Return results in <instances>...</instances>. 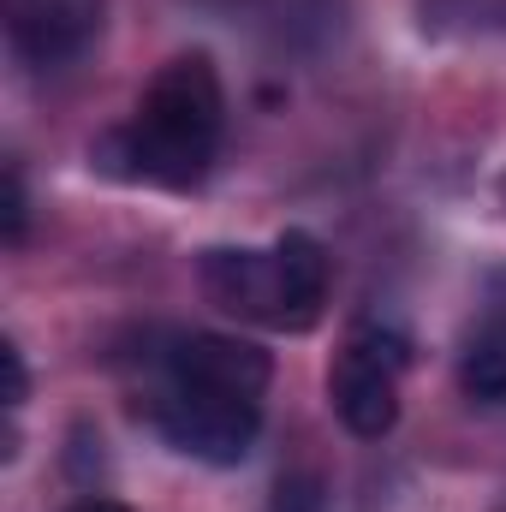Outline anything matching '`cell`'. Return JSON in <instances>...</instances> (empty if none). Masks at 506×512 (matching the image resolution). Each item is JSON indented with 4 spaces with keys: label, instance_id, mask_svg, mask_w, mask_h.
<instances>
[{
    "label": "cell",
    "instance_id": "obj_1",
    "mask_svg": "<svg viewBox=\"0 0 506 512\" xmlns=\"http://www.w3.org/2000/svg\"><path fill=\"white\" fill-rule=\"evenodd\" d=\"M227 126V90L209 54H173L137 114L126 126L102 131L90 143V167L120 185H155V191H197L209 179V161Z\"/></svg>",
    "mask_w": 506,
    "mask_h": 512
},
{
    "label": "cell",
    "instance_id": "obj_2",
    "mask_svg": "<svg viewBox=\"0 0 506 512\" xmlns=\"http://www.w3.org/2000/svg\"><path fill=\"white\" fill-rule=\"evenodd\" d=\"M197 280L215 310L274 334H310L328 310V251L304 227H286L268 251L209 245L197 256Z\"/></svg>",
    "mask_w": 506,
    "mask_h": 512
},
{
    "label": "cell",
    "instance_id": "obj_3",
    "mask_svg": "<svg viewBox=\"0 0 506 512\" xmlns=\"http://www.w3.org/2000/svg\"><path fill=\"white\" fill-rule=\"evenodd\" d=\"M143 417L149 429L197 459V465H245L262 435V399H239V393H215V387H191V382H173V376H155V387L143 393Z\"/></svg>",
    "mask_w": 506,
    "mask_h": 512
},
{
    "label": "cell",
    "instance_id": "obj_4",
    "mask_svg": "<svg viewBox=\"0 0 506 512\" xmlns=\"http://www.w3.org/2000/svg\"><path fill=\"white\" fill-rule=\"evenodd\" d=\"M411 364V340L393 328H352L328 370V405L346 423V435L381 441L399 423V370Z\"/></svg>",
    "mask_w": 506,
    "mask_h": 512
},
{
    "label": "cell",
    "instance_id": "obj_5",
    "mask_svg": "<svg viewBox=\"0 0 506 512\" xmlns=\"http://www.w3.org/2000/svg\"><path fill=\"white\" fill-rule=\"evenodd\" d=\"M155 376L215 387V393H239V399H262L268 382H274V358L256 340H239V334H179L161 352Z\"/></svg>",
    "mask_w": 506,
    "mask_h": 512
},
{
    "label": "cell",
    "instance_id": "obj_6",
    "mask_svg": "<svg viewBox=\"0 0 506 512\" xmlns=\"http://www.w3.org/2000/svg\"><path fill=\"white\" fill-rule=\"evenodd\" d=\"M102 30V0H6V36L24 66H66Z\"/></svg>",
    "mask_w": 506,
    "mask_h": 512
},
{
    "label": "cell",
    "instance_id": "obj_7",
    "mask_svg": "<svg viewBox=\"0 0 506 512\" xmlns=\"http://www.w3.org/2000/svg\"><path fill=\"white\" fill-rule=\"evenodd\" d=\"M459 382L471 399H506V328H483L471 346H465V364H459Z\"/></svg>",
    "mask_w": 506,
    "mask_h": 512
},
{
    "label": "cell",
    "instance_id": "obj_8",
    "mask_svg": "<svg viewBox=\"0 0 506 512\" xmlns=\"http://www.w3.org/2000/svg\"><path fill=\"white\" fill-rule=\"evenodd\" d=\"M262 512H328L322 477H280V489L268 495V507Z\"/></svg>",
    "mask_w": 506,
    "mask_h": 512
},
{
    "label": "cell",
    "instance_id": "obj_9",
    "mask_svg": "<svg viewBox=\"0 0 506 512\" xmlns=\"http://www.w3.org/2000/svg\"><path fill=\"white\" fill-rule=\"evenodd\" d=\"M24 221H30V197H24V173L18 161H6V209H0V239L18 251L24 245Z\"/></svg>",
    "mask_w": 506,
    "mask_h": 512
},
{
    "label": "cell",
    "instance_id": "obj_10",
    "mask_svg": "<svg viewBox=\"0 0 506 512\" xmlns=\"http://www.w3.org/2000/svg\"><path fill=\"white\" fill-rule=\"evenodd\" d=\"M0 364H6V411H18V405L30 399V370H24L18 340H6V346H0Z\"/></svg>",
    "mask_w": 506,
    "mask_h": 512
},
{
    "label": "cell",
    "instance_id": "obj_11",
    "mask_svg": "<svg viewBox=\"0 0 506 512\" xmlns=\"http://www.w3.org/2000/svg\"><path fill=\"white\" fill-rule=\"evenodd\" d=\"M66 512H131L126 501H102V495H90V501H78V507H66Z\"/></svg>",
    "mask_w": 506,
    "mask_h": 512
},
{
    "label": "cell",
    "instance_id": "obj_12",
    "mask_svg": "<svg viewBox=\"0 0 506 512\" xmlns=\"http://www.w3.org/2000/svg\"><path fill=\"white\" fill-rule=\"evenodd\" d=\"M501 203H506V179H501Z\"/></svg>",
    "mask_w": 506,
    "mask_h": 512
}]
</instances>
